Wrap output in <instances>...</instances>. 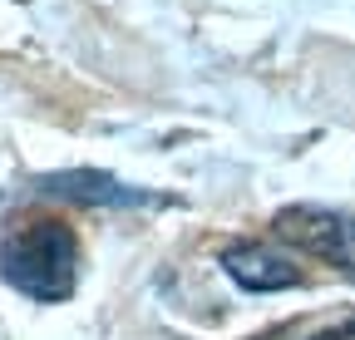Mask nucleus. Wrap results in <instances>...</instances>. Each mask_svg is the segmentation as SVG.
<instances>
[{
	"instance_id": "20e7f679",
	"label": "nucleus",
	"mask_w": 355,
	"mask_h": 340,
	"mask_svg": "<svg viewBox=\"0 0 355 340\" xmlns=\"http://www.w3.org/2000/svg\"><path fill=\"white\" fill-rule=\"evenodd\" d=\"M222 267H227V276L242 291H286V286H301V271L282 257V251L261 247V242L227 247V251H222Z\"/></svg>"
},
{
	"instance_id": "f03ea898",
	"label": "nucleus",
	"mask_w": 355,
	"mask_h": 340,
	"mask_svg": "<svg viewBox=\"0 0 355 340\" xmlns=\"http://www.w3.org/2000/svg\"><path fill=\"white\" fill-rule=\"evenodd\" d=\"M277 232L311 251V257L331 262L340 276H355V217L350 212H336V207H316V202H296V207H282L277 212Z\"/></svg>"
},
{
	"instance_id": "39448f33",
	"label": "nucleus",
	"mask_w": 355,
	"mask_h": 340,
	"mask_svg": "<svg viewBox=\"0 0 355 340\" xmlns=\"http://www.w3.org/2000/svg\"><path fill=\"white\" fill-rule=\"evenodd\" d=\"M306 340H355V321H340V325H326L316 335H306Z\"/></svg>"
},
{
	"instance_id": "f257e3e1",
	"label": "nucleus",
	"mask_w": 355,
	"mask_h": 340,
	"mask_svg": "<svg viewBox=\"0 0 355 340\" xmlns=\"http://www.w3.org/2000/svg\"><path fill=\"white\" fill-rule=\"evenodd\" d=\"M0 276L30 301H64L79 281V242L64 222H30L0 242Z\"/></svg>"
},
{
	"instance_id": "7ed1b4c3",
	"label": "nucleus",
	"mask_w": 355,
	"mask_h": 340,
	"mask_svg": "<svg viewBox=\"0 0 355 340\" xmlns=\"http://www.w3.org/2000/svg\"><path fill=\"white\" fill-rule=\"evenodd\" d=\"M35 193L44 197H60V202H84V207H163L168 197L144 193V188H128L99 168H64V173H44L35 178Z\"/></svg>"
}]
</instances>
